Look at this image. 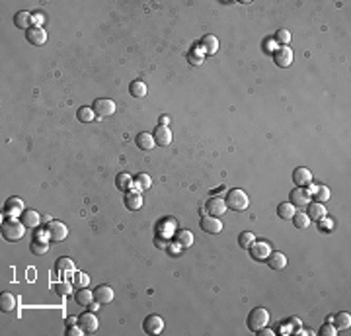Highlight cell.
<instances>
[{"instance_id":"obj_1","label":"cell","mask_w":351,"mask_h":336,"mask_svg":"<svg viewBox=\"0 0 351 336\" xmlns=\"http://www.w3.org/2000/svg\"><path fill=\"white\" fill-rule=\"evenodd\" d=\"M26 235V225L20 219H8L2 223V237L8 243H18Z\"/></svg>"},{"instance_id":"obj_2","label":"cell","mask_w":351,"mask_h":336,"mask_svg":"<svg viewBox=\"0 0 351 336\" xmlns=\"http://www.w3.org/2000/svg\"><path fill=\"white\" fill-rule=\"evenodd\" d=\"M225 202H227V207H230L232 211H244V209L248 207V204H250L246 192L240 190V188H232V190L227 194Z\"/></svg>"},{"instance_id":"obj_3","label":"cell","mask_w":351,"mask_h":336,"mask_svg":"<svg viewBox=\"0 0 351 336\" xmlns=\"http://www.w3.org/2000/svg\"><path fill=\"white\" fill-rule=\"evenodd\" d=\"M267 324H269V313H267V309L256 307V309L250 311V315H248V328H250L252 332H258L260 328H263V326H267Z\"/></svg>"},{"instance_id":"obj_4","label":"cell","mask_w":351,"mask_h":336,"mask_svg":"<svg viewBox=\"0 0 351 336\" xmlns=\"http://www.w3.org/2000/svg\"><path fill=\"white\" fill-rule=\"evenodd\" d=\"M47 235H49V241L51 243H63L67 237H69V229H67V225L63 223V221H49L47 223Z\"/></svg>"},{"instance_id":"obj_5","label":"cell","mask_w":351,"mask_h":336,"mask_svg":"<svg viewBox=\"0 0 351 336\" xmlns=\"http://www.w3.org/2000/svg\"><path fill=\"white\" fill-rule=\"evenodd\" d=\"M248 250H250V256H252L256 262H265L267 256L271 254V246H269V243H265V241H254Z\"/></svg>"},{"instance_id":"obj_6","label":"cell","mask_w":351,"mask_h":336,"mask_svg":"<svg viewBox=\"0 0 351 336\" xmlns=\"http://www.w3.org/2000/svg\"><path fill=\"white\" fill-rule=\"evenodd\" d=\"M205 209H207V213L211 215V217H223L225 213H227V202L223 200V198H217V196H213V198H209L207 200V204H205Z\"/></svg>"},{"instance_id":"obj_7","label":"cell","mask_w":351,"mask_h":336,"mask_svg":"<svg viewBox=\"0 0 351 336\" xmlns=\"http://www.w3.org/2000/svg\"><path fill=\"white\" fill-rule=\"evenodd\" d=\"M94 112L98 117H109L115 113V102L113 100H107V98H98L94 104H92Z\"/></svg>"},{"instance_id":"obj_8","label":"cell","mask_w":351,"mask_h":336,"mask_svg":"<svg viewBox=\"0 0 351 336\" xmlns=\"http://www.w3.org/2000/svg\"><path fill=\"white\" fill-rule=\"evenodd\" d=\"M289 200H291V204H293L295 207H306V205L310 204L312 196L308 194V190H306V188H300V186H297V188H293V190H291V194H289Z\"/></svg>"},{"instance_id":"obj_9","label":"cell","mask_w":351,"mask_h":336,"mask_svg":"<svg viewBox=\"0 0 351 336\" xmlns=\"http://www.w3.org/2000/svg\"><path fill=\"white\" fill-rule=\"evenodd\" d=\"M273 61H275V65L281 67V69L291 67V63H293V51H291V47H289V45L277 47V49L273 51Z\"/></svg>"},{"instance_id":"obj_10","label":"cell","mask_w":351,"mask_h":336,"mask_svg":"<svg viewBox=\"0 0 351 336\" xmlns=\"http://www.w3.org/2000/svg\"><path fill=\"white\" fill-rule=\"evenodd\" d=\"M26 39H28V43H32V45H45V41H47V32L41 28V26H32L30 30H26Z\"/></svg>"},{"instance_id":"obj_11","label":"cell","mask_w":351,"mask_h":336,"mask_svg":"<svg viewBox=\"0 0 351 336\" xmlns=\"http://www.w3.org/2000/svg\"><path fill=\"white\" fill-rule=\"evenodd\" d=\"M24 211L26 209H24V200L22 198H10L4 204V213L8 215V219H18Z\"/></svg>"},{"instance_id":"obj_12","label":"cell","mask_w":351,"mask_h":336,"mask_svg":"<svg viewBox=\"0 0 351 336\" xmlns=\"http://www.w3.org/2000/svg\"><path fill=\"white\" fill-rule=\"evenodd\" d=\"M78 326H80L86 334H92V332H96V330H98L100 322H98V317L90 311V313H82V315L78 317Z\"/></svg>"},{"instance_id":"obj_13","label":"cell","mask_w":351,"mask_h":336,"mask_svg":"<svg viewBox=\"0 0 351 336\" xmlns=\"http://www.w3.org/2000/svg\"><path fill=\"white\" fill-rule=\"evenodd\" d=\"M142 328L146 334H160L164 330V318L160 315H148L142 322Z\"/></svg>"},{"instance_id":"obj_14","label":"cell","mask_w":351,"mask_h":336,"mask_svg":"<svg viewBox=\"0 0 351 336\" xmlns=\"http://www.w3.org/2000/svg\"><path fill=\"white\" fill-rule=\"evenodd\" d=\"M199 225H201V229H203L205 233H209V235H219V233H223V223H221L219 217L205 215Z\"/></svg>"},{"instance_id":"obj_15","label":"cell","mask_w":351,"mask_h":336,"mask_svg":"<svg viewBox=\"0 0 351 336\" xmlns=\"http://www.w3.org/2000/svg\"><path fill=\"white\" fill-rule=\"evenodd\" d=\"M293 182L297 186H300V188H306L312 182V172L308 170V168H304V166H298V168H295V170H293Z\"/></svg>"},{"instance_id":"obj_16","label":"cell","mask_w":351,"mask_h":336,"mask_svg":"<svg viewBox=\"0 0 351 336\" xmlns=\"http://www.w3.org/2000/svg\"><path fill=\"white\" fill-rule=\"evenodd\" d=\"M55 270H57V276L59 278H70L74 274V262L70 258H59L57 264H55Z\"/></svg>"},{"instance_id":"obj_17","label":"cell","mask_w":351,"mask_h":336,"mask_svg":"<svg viewBox=\"0 0 351 336\" xmlns=\"http://www.w3.org/2000/svg\"><path fill=\"white\" fill-rule=\"evenodd\" d=\"M152 137H154L156 145H160V147H166V145L172 143V131H170L168 125H158V127L154 129Z\"/></svg>"},{"instance_id":"obj_18","label":"cell","mask_w":351,"mask_h":336,"mask_svg":"<svg viewBox=\"0 0 351 336\" xmlns=\"http://www.w3.org/2000/svg\"><path fill=\"white\" fill-rule=\"evenodd\" d=\"M20 221L26 225V229H37L39 223H41V215H39L35 209H26V211L20 215Z\"/></svg>"},{"instance_id":"obj_19","label":"cell","mask_w":351,"mask_h":336,"mask_svg":"<svg viewBox=\"0 0 351 336\" xmlns=\"http://www.w3.org/2000/svg\"><path fill=\"white\" fill-rule=\"evenodd\" d=\"M217 51H219V39L215 36H203V39H201V53L211 57Z\"/></svg>"},{"instance_id":"obj_20","label":"cell","mask_w":351,"mask_h":336,"mask_svg":"<svg viewBox=\"0 0 351 336\" xmlns=\"http://www.w3.org/2000/svg\"><path fill=\"white\" fill-rule=\"evenodd\" d=\"M113 297H115V293H113V289L109 285H98L94 289V299L100 301V303H111Z\"/></svg>"},{"instance_id":"obj_21","label":"cell","mask_w":351,"mask_h":336,"mask_svg":"<svg viewBox=\"0 0 351 336\" xmlns=\"http://www.w3.org/2000/svg\"><path fill=\"white\" fill-rule=\"evenodd\" d=\"M18 307V297L10 291H4L2 295H0V309H2L4 313H10Z\"/></svg>"},{"instance_id":"obj_22","label":"cell","mask_w":351,"mask_h":336,"mask_svg":"<svg viewBox=\"0 0 351 336\" xmlns=\"http://www.w3.org/2000/svg\"><path fill=\"white\" fill-rule=\"evenodd\" d=\"M14 26L20 28V30H30V28L34 26V24H32V12H28V10L16 12V16H14Z\"/></svg>"},{"instance_id":"obj_23","label":"cell","mask_w":351,"mask_h":336,"mask_svg":"<svg viewBox=\"0 0 351 336\" xmlns=\"http://www.w3.org/2000/svg\"><path fill=\"white\" fill-rule=\"evenodd\" d=\"M135 143H137V147L140 149V150H152L154 149V145H156V141H154V137L150 135V133H139L137 137H135Z\"/></svg>"},{"instance_id":"obj_24","label":"cell","mask_w":351,"mask_h":336,"mask_svg":"<svg viewBox=\"0 0 351 336\" xmlns=\"http://www.w3.org/2000/svg\"><path fill=\"white\" fill-rule=\"evenodd\" d=\"M125 207H127V209H131V211L140 209V207H142V196H140L139 192L129 190V192H127V196H125Z\"/></svg>"},{"instance_id":"obj_25","label":"cell","mask_w":351,"mask_h":336,"mask_svg":"<svg viewBox=\"0 0 351 336\" xmlns=\"http://www.w3.org/2000/svg\"><path fill=\"white\" fill-rule=\"evenodd\" d=\"M133 182H135V178H133L129 172H119V174L115 176V186H117V190H121V192H129V190L133 188Z\"/></svg>"},{"instance_id":"obj_26","label":"cell","mask_w":351,"mask_h":336,"mask_svg":"<svg viewBox=\"0 0 351 336\" xmlns=\"http://www.w3.org/2000/svg\"><path fill=\"white\" fill-rule=\"evenodd\" d=\"M306 207H308L306 215L310 217V221H320V219H324V217H326V207H324V204L314 202V204H308Z\"/></svg>"},{"instance_id":"obj_27","label":"cell","mask_w":351,"mask_h":336,"mask_svg":"<svg viewBox=\"0 0 351 336\" xmlns=\"http://www.w3.org/2000/svg\"><path fill=\"white\" fill-rule=\"evenodd\" d=\"M267 264H269V268L271 270H283L285 266H287V256L283 254V252H271L269 256H267Z\"/></svg>"},{"instance_id":"obj_28","label":"cell","mask_w":351,"mask_h":336,"mask_svg":"<svg viewBox=\"0 0 351 336\" xmlns=\"http://www.w3.org/2000/svg\"><path fill=\"white\" fill-rule=\"evenodd\" d=\"M74 301H76L80 307H88V305L94 301V291L82 287V289H78V291L74 293Z\"/></svg>"},{"instance_id":"obj_29","label":"cell","mask_w":351,"mask_h":336,"mask_svg":"<svg viewBox=\"0 0 351 336\" xmlns=\"http://www.w3.org/2000/svg\"><path fill=\"white\" fill-rule=\"evenodd\" d=\"M332 322H333L335 330H345V328H349V324H351V315L345 313V311H341V313H337V315L332 318Z\"/></svg>"},{"instance_id":"obj_30","label":"cell","mask_w":351,"mask_h":336,"mask_svg":"<svg viewBox=\"0 0 351 336\" xmlns=\"http://www.w3.org/2000/svg\"><path fill=\"white\" fill-rule=\"evenodd\" d=\"M176 243H178L182 248H190V246L193 244V235H192V231H186V229L178 231V233H176Z\"/></svg>"},{"instance_id":"obj_31","label":"cell","mask_w":351,"mask_h":336,"mask_svg":"<svg viewBox=\"0 0 351 336\" xmlns=\"http://www.w3.org/2000/svg\"><path fill=\"white\" fill-rule=\"evenodd\" d=\"M295 209H297V207H295L291 202H283V204H279V207H277V215L287 221V219H293V215L297 213Z\"/></svg>"},{"instance_id":"obj_32","label":"cell","mask_w":351,"mask_h":336,"mask_svg":"<svg viewBox=\"0 0 351 336\" xmlns=\"http://www.w3.org/2000/svg\"><path fill=\"white\" fill-rule=\"evenodd\" d=\"M129 92L133 98H144L146 96V84L142 80H133L129 84Z\"/></svg>"},{"instance_id":"obj_33","label":"cell","mask_w":351,"mask_h":336,"mask_svg":"<svg viewBox=\"0 0 351 336\" xmlns=\"http://www.w3.org/2000/svg\"><path fill=\"white\" fill-rule=\"evenodd\" d=\"M76 119H78V121H82V123H92V121L96 119V112H94L92 108L82 106V108L76 112Z\"/></svg>"},{"instance_id":"obj_34","label":"cell","mask_w":351,"mask_h":336,"mask_svg":"<svg viewBox=\"0 0 351 336\" xmlns=\"http://www.w3.org/2000/svg\"><path fill=\"white\" fill-rule=\"evenodd\" d=\"M312 200H316L318 204H326V202L330 200V188L324 186V184H318L316 190H314V194H312Z\"/></svg>"},{"instance_id":"obj_35","label":"cell","mask_w":351,"mask_h":336,"mask_svg":"<svg viewBox=\"0 0 351 336\" xmlns=\"http://www.w3.org/2000/svg\"><path fill=\"white\" fill-rule=\"evenodd\" d=\"M49 243H51V241H43V239H34V241H32V246H30V250H32L34 254L41 256V254H45V252L49 250Z\"/></svg>"},{"instance_id":"obj_36","label":"cell","mask_w":351,"mask_h":336,"mask_svg":"<svg viewBox=\"0 0 351 336\" xmlns=\"http://www.w3.org/2000/svg\"><path fill=\"white\" fill-rule=\"evenodd\" d=\"M293 223H295V227H297V229L306 231V229H308V225H310V217H308L306 213H295V215H293Z\"/></svg>"},{"instance_id":"obj_37","label":"cell","mask_w":351,"mask_h":336,"mask_svg":"<svg viewBox=\"0 0 351 336\" xmlns=\"http://www.w3.org/2000/svg\"><path fill=\"white\" fill-rule=\"evenodd\" d=\"M275 43H277V47H285L289 41H291V32L289 30H285V28H281V30H277V34H275Z\"/></svg>"},{"instance_id":"obj_38","label":"cell","mask_w":351,"mask_h":336,"mask_svg":"<svg viewBox=\"0 0 351 336\" xmlns=\"http://www.w3.org/2000/svg\"><path fill=\"white\" fill-rule=\"evenodd\" d=\"M254 241H256L254 233L244 231V233H240V237H238V246H242V248H250V244H252Z\"/></svg>"},{"instance_id":"obj_39","label":"cell","mask_w":351,"mask_h":336,"mask_svg":"<svg viewBox=\"0 0 351 336\" xmlns=\"http://www.w3.org/2000/svg\"><path fill=\"white\" fill-rule=\"evenodd\" d=\"M72 281H74V285H76L78 289H82V287H88V283H90V276H88V274H84V272H78V274H74Z\"/></svg>"},{"instance_id":"obj_40","label":"cell","mask_w":351,"mask_h":336,"mask_svg":"<svg viewBox=\"0 0 351 336\" xmlns=\"http://www.w3.org/2000/svg\"><path fill=\"white\" fill-rule=\"evenodd\" d=\"M135 182H137L139 190H150V186H152V180H150L148 174H139V176L135 178Z\"/></svg>"},{"instance_id":"obj_41","label":"cell","mask_w":351,"mask_h":336,"mask_svg":"<svg viewBox=\"0 0 351 336\" xmlns=\"http://www.w3.org/2000/svg\"><path fill=\"white\" fill-rule=\"evenodd\" d=\"M53 289L57 291V295H69L70 293V283H67V281H57V283H53Z\"/></svg>"},{"instance_id":"obj_42","label":"cell","mask_w":351,"mask_h":336,"mask_svg":"<svg viewBox=\"0 0 351 336\" xmlns=\"http://www.w3.org/2000/svg\"><path fill=\"white\" fill-rule=\"evenodd\" d=\"M203 59H205V55H203L201 51H190V53H188V61H190V65H201V63H203Z\"/></svg>"},{"instance_id":"obj_43","label":"cell","mask_w":351,"mask_h":336,"mask_svg":"<svg viewBox=\"0 0 351 336\" xmlns=\"http://www.w3.org/2000/svg\"><path fill=\"white\" fill-rule=\"evenodd\" d=\"M318 334H320V336H335V334H337V330H335V326H333V324H330V322H328V324H322V326H320Z\"/></svg>"},{"instance_id":"obj_44","label":"cell","mask_w":351,"mask_h":336,"mask_svg":"<svg viewBox=\"0 0 351 336\" xmlns=\"http://www.w3.org/2000/svg\"><path fill=\"white\" fill-rule=\"evenodd\" d=\"M82 328L78 326V324H72V326H69L67 328V336H82Z\"/></svg>"},{"instance_id":"obj_45","label":"cell","mask_w":351,"mask_h":336,"mask_svg":"<svg viewBox=\"0 0 351 336\" xmlns=\"http://www.w3.org/2000/svg\"><path fill=\"white\" fill-rule=\"evenodd\" d=\"M320 229H322L324 233H330V231L333 229V223H332L330 219H326V217H324V219H320Z\"/></svg>"},{"instance_id":"obj_46","label":"cell","mask_w":351,"mask_h":336,"mask_svg":"<svg viewBox=\"0 0 351 336\" xmlns=\"http://www.w3.org/2000/svg\"><path fill=\"white\" fill-rule=\"evenodd\" d=\"M32 24H34V26H41V24H43V14H41V10H37L35 14H32Z\"/></svg>"},{"instance_id":"obj_47","label":"cell","mask_w":351,"mask_h":336,"mask_svg":"<svg viewBox=\"0 0 351 336\" xmlns=\"http://www.w3.org/2000/svg\"><path fill=\"white\" fill-rule=\"evenodd\" d=\"M263 43H265V45H263V49H265V51H269V53H273V51L277 49V43H275V39H269V37H267Z\"/></svg>"},{"instance_id":"obj_48","label":"cell","mask_w":351,"mask_h":336,"mask_svg":"<svg viewBox=\"0 0 351 336\" xmlns=\"http://www.w3.org/2000/svg\"><path fill=\"white\" fill-rule=\"evenodd\" d=\"M88 309H90V311H92V313H96V311H98V309H100V301H96V299H94V301H92V303H90V305H88Z\"/></svg>"},{"instance_id":"obj_49","label":"cell","mask_w":351,"mask_h":336,"mask_svg":"<svg viewBox=\"0 0 351 336\" xmlns=\"http://www.w3.org/2000/svg\"><path fill=\"white\" fill-rule=\"evenodd\" d=\"M289 322H291V326H293V328H300V326H302V322H300L298 318H295V317H293V318H289Z\"/></svg>"},{"instance_id":"obj_50","label":"cell","mask_w":351,"mask_h":336,"mask_svg":"<svg viewBox=\"0 0 351 336\" xmlns=\"http://www.w3.org/2000/svg\"><path fill=\"white\" fill-rule=\"evenodd\" d=\"M160 123L158 125H168L170 123V115H160V119H158Z\"/></svg>"},{"instance_id":"obj_51","label":"cell","mask_w":351,"mask_h":336,"mask_svg":"<svg viewBox=\"0 0 351 336\" xmlns=\"http://www.w3.org/2000/svg\"><path fill=\"white\" fill-rule=\"evenodd\" d=\"M67 322H69V326H72L74 322H78V318H76V317H69V318H67Z\"/></svg>"}]
</instances>
